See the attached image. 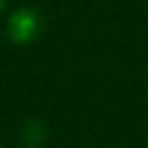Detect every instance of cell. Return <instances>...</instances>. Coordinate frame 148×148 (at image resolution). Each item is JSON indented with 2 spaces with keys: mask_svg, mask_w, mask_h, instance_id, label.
Returning <instances> with one entry per match:
<instances>
[{
  "mask_svg": "<svg viewBox=\"0 0 148 148\" xmlns=\"http://www.w3.org/2000/svg\"><path fill=\"white\" fill-rule=\"evenodd\" d=\"M42 32V16L32 7H18L7 18V37L14 44H32Z\"/></svg>",
  "mask_w": 148,
  "mask_h": 148,
  "instance_id": "1",
  "label": "cell"
},
{
  "mask_svg": "<svg viewBox=\"0 0 148 148\" xmlns=\"http://www.w3.org/2000/svg\"><path fill=\"white\" fill-rule=\"evenodd\" d=\"M49 139V127L42 120H28L21 130V146L23 148H42Z\"/></svg>",
  "mask_w": 148,
  "mask_h": 148,
  "instance_id": "2",
  "label": "cell"
},
{
  "mask_svg": "<svg viewBox=\"0 0 148 148\" xmlns=\"http://www.w3.org/2000/svg\"><path fill=\"white\" fill-rule=\"evenodd\" d=\"M5 7H7V0H0V16L5 14Z\"/></svg>",
  "mask_w": 148,
  "mask_h": 148,
  "instance_id": "3",
  "label": "cell"
}]
</instances>
